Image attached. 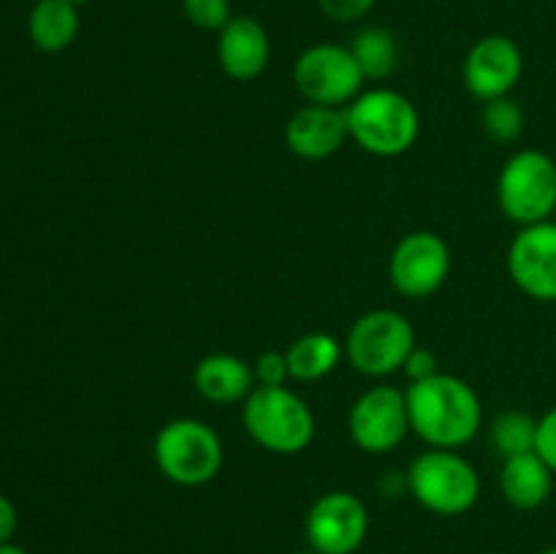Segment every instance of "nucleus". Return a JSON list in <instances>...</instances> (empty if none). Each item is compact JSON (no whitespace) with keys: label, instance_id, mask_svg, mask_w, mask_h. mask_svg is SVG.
Listing matches in <instances>:
<instances>
[{"label":"nucleus","instance_id":"17","mask_svg":"<svg viewBox=\"0 0 556 554\" xmlns=\"http://www.w3.org/2000/svg\"><path fill=\"white\" fill-rule=\"evenodd\" d=\"M554 487V470L532 451V454L503 459L500 489L503 498L519 511H535L548 500Z\"/></svg>","mask_w":556,"mask_h":554},{"label":"nucleus","instance_id":"11","mask_svg":"<svg viewBox=\"0 0 556 554\" xmlns=\"http://www.w3.org/2000/svg\"><path fill=\"white\" fill-rule=\"evenodd\" d=\"M451 275V248L440 234L410 231L396 242L389 259V277L402 297L427 299Z\"/></svg>","mask_w":556,"mask_h":554},{"label":"nucleus","instance_id":"24","mask_svg":"<svg viewBox=\"0 0 556 554\" xmlns=\"http://www.w3.org/2000/svg\"><path fill=\"white\" fill-rule=\"evenodd\" d=\"M253 373L258 386H286V380H291L286 351H264L255 358Z\"/></svg>","mask_w":556,"mask_h":554},{"label":"nucleus","instance_id":"4","mask_svg":"<svg viewBox=\"0 0 556 554\" xmlns=\"http://www.w3.org/2000/svg\"><path fill=\"white\" fill-rule=\"evenodd\" d=\"M157 470L177 487H204L223 467V440L199 418H174L163 424L152 443Z\"/></svg>","mask_w":556,"mask_h":554},{"label":"nucleus","instance_id":"32","mask_svg":"<svg viewBox=\"0 0 556 554\" xmlns=\"http://www.w3.org/2000/svg\"><path fill=\"white\" fill-rule=\"evenodd\" d=\"M71 3H76V5H79V3H87V0H71Z\"/></svg>","mask_w":556,"mask_h":554},{"label":"nucleus","instance_id":"16","mask_svg":"<svg viewBox=\"0 0 556 554\" xmlns=\"http://www.w3.org/2000/svg\"><path fill=\"white\" fill-rule=\"evenodd\" d=\"M193 386L206 402L215 405H233L248 400L255 389L253 364L233 353H210L193 369Z\"/></svg>","mask_w":556,"mask_h":554},{"label":"nucleus","instance_id":"20","mask_svg":"<svg viewBox=\"0 0 556 554\" xmlns=\"http://www.w3.org/2000/svg\"><path fill=\"white\" fill-rule=\"evenodd\" d=\"M351 52L362 68L364 79L380 81L389 79L400 63V47L396 38L386 27H364L353 36Z\"/></svg>","mask_w":556,"mask_h":554},{"label":"nucleus","instance_id":"18","mask_svg":"<svg viewBox=\"0 0 556 554\" xmlns=\"http://www.w3.org/2000/svg\"><path fill=\"white\" fill-rule=\"evenodd\" d=\"M79 9L71 0H38L27 16L30 41L41 52H63L79 36Z\"/></svg>","mask_w":556,"mask_h":554},{"label":"nucleus","instance_id":"27","mask_svg":"<svg viewBox=\"0 0 556 554\" xmlns=\"http://www.w3.org/2000/svg\"><path fill=\"white\" fill-rule=\"evenodd\" d=\"M402 373L407 375V380H410V383H418V380L432 378V375L440 373L438 356H434V353L429 351V348H418L416 345L410 351V356H407V362H405V367H402Z\"/></svg>","mask_w":556,"mask_h":554},{"label":"nucleus","instance_id":"28","mask_svg":"<svg viewBox=\"0 0 556 554\" xmlns=\"http://www.w3.org/2000/svg\"><path fill=\"white\" fill-rule=\"evenodd\" d=\"M16 525H20V516H16L14 503H11L5 494H0V543H5L14 538Z\"/></svg>","mask_w":556,"mask_h":554},{"label":"nucleus","instance_id":"23","mask_svg":"<svg viewBox=\"0 0 556 554\" xmlns=\"http://www.w3.org/2000/svg\"><path fill=\"white\" fill-rule=\"evenodd\" d=\"M182 11L190 25L215 33H220L233 16L228 0H182Z\"/></svg>","mask_w":556,"mask_h":554},{"label":"nucleus","instance_id":"21","mask_svg":"<svg viewBox=\"0 0 556 554\" xmlns=\"http://www.w3.org/2000/svg\"><path fill=\"white\" fill-rule=\"evenodd\" d=\"M538 443V418L525 411H505L492 421V445L503 459L532 454Z\"/></svg>","mask_w":556,"mask_h":554},{"label":"nucleus","instance_id":"22","mask_svg":"<svg viewBox=\"0 0 556 554\" xmlns=\"http://www.w3.org/2000/svg\"><path fill=\"white\" fill-rule=\"evenodd\" d=\"M481 123L489 139L503 141V144H510V141H516L525 134V112H521V106L510 96L483 103Z\"/></svg>","mask_w":556,"mask_h":554},{"label":"nucleus","instance_id":"12","mask_svg":"<svg viewBox=\"0 0 556 554\" xmlns=\"http://www.w3.org/2000/svg\"><path fill=\"white\" fill-rule=\"evenodd\" d=\"M508 275L538 302H556V221L521 226L508 248Z\"/></svg>","mask_w":556,"mask_h":554},{"label":"nucleus","instance_id":"25","mask_svg":"<svg viewBox=\"0 0 556 554\" xmlns=\"http://www.w3.org/2000/svg\"><path fill=\"white\" fill-rule=\"evenodd\" d=\"M535 454L546 462L556 476V405L538 418Z\"/></svg>","mask_w":556,"mask_h":554},{"label":"nucleus","instance_id":"10","mask_svg":"<svg viewBox=\"0 0 556 554\" xmlns=\"http://www.w3.org/2000/svg\"><path fill=\"white\" fill-rule=\"evenodd\" d=\"M369 532V511L353 492H326L309 505L304 536L315 554H353Z\"/></svg>","mask_w":556,"mask_h":554},{"label":"nucleus","instance_id":"1","mask_svg":"<svg viewBox=\"0 0 556 554\" xmlns=\"http://www.w3.org/2000/svg\"><path fill=\"white\" fill-rule=\"evenodd\" d=\"M410 429L429 449H462L483 424L481 396L467 380L438 373L405 391Z\"/></svg>","mask_w":556,"mask_h":554},{"label":"nucleus","instance_id":"13","mask_svg":"<svg viewBox=\"0 0 556 554\" xmlns=\"http://www.w3.org/2000/svg\"><path fill=\"white\" fill-rule=\"evenodd\" d=\"M525 74V54L508 36H483L465 58V87L478 101H494L514 92Z\"/></svg>","mask_w":556,"mask_h":554},{"label":"nucleus","instance_id":"14","mask_svg":"<svg viewBox=\"0 0 556 554\" xmlns=\"http://www.w3.org/2000/svg\"><path fill=\"white\" fill-rule=\"evenodd\" d=\"M351 139L348 134L345 109L340 106H320V103H307L296 109L286 125V144L291 147L293 155L304 161H324L340 152V147Z\"/></svg>","mask_w":556,"mask_h":554},{"label":"nucleus","instance_id":"26","mask_svg":"<svg viewBox=\"0 0 556 554\" xmlns=\"http://www.w3.org/2000/svg\"><path fill=\"white\" fill-rule=\"evenodd\" d=\"M378 0H318L320 11L334 22H356L372 11Z\"/></svg>","mask_w":556,"mask_h":554},{"label":"nucleus","instance_id":"8","mask_svg":"<svg viewBox=\"0 0 556 554\" xmlns=\"http://www.w3.org/2000/svg\"><path fill=\"white\" fill-rule=\"evenodd\" d=\"M364 74L351 47L315 43L293 63V85L307 103L345 109L364 90Z\"/></svg>","mask_w":556,"mask_h":554},{"label":"nucleus","instance_id":"3","mask_svg":"<svg viewBox=\"0 0 556 554\" xmlns=\"http://www.w3.org/2000/svg\"><path fill=\"white\" fill-rule=\"evenodd\" d=\"M242 424L261 449L280 456L302 454L315 440V416L288 386H255L242 407Z\"/></svg>","mask_w":556,"mask_h":554},{"label":"nucleus","instance_id":"7","mask_svg":"<svg viewBox=\"0 0 556 554\" xmlns=\"http://www.w3.org/2000/svg\"><path fill=\"white\" fill-rule=\"evenodd\" d=\"M416 348V329L396 310H369L353 320L345 340V356L353 369L369 378H386L405 367Z\"/></svg>","mask_w":556,"mask_h":554},{"label":"nucleus","instance_id":"19","mask_svg":"<svg viewBox=\"0 0 556 554\" xmlns=\"http://www.w3.org/2000/svg\"><path fill=\"white\" fill-rule=\"evenodd\" d=\"M342 353H345V348L329 331H307V335L296 337L286 348L291 380L313 383V380L326 378V375H331L337 369Z\"/></svg>","mask_w":556,"mask_h":554},{"label":"nucleus","instance_id":"9","mask_svg":"<svg viewBox=\"0 0 556 554\" xmlns=\"http://www.w3.org/2000/svg\"><path fill=\"white\" fill-rule=\"evenodd\" d=\"M348 432L367 454H389L400 449L413 432L405 391L394 386H372L364 391L348 413Z\"/></svg>","mask_w":556,"mask_h":554},{"label":"nucleus","instance_id":"29","mask_svg":"<svg viewBox=\"0 0 556 554\" xmlns=\"http://www.w3.org/2000/svg\"><path fill=\"white\" fill-rule=\"evenodd\" d=\"M0 554H27V552L22 546H16V543L5 541V543H0Z\"/></svg>","mask_w":556,"mask_h":554},{"label":"nucleus","instance_id":"31","mask_svg":"<svg viewBox=\"0 0 556 554\" xmlns=\"http://www.w3.org/2000/svg\"><path fill=\"white\" fill-rule=\"evenodd\" d=\"M293 554H315V552H313V549H307V552H293Z\"/></svg>","mask_w":556,"mask_h":554},{"label":"nucleus","instance_id":"6","mask_svg":"<svg viewBox=\"0 0 556 554\" xmlns=\"http://www.w3.org/2000/svg\"><path fill=\"white\" fill-rule=\"evenodd\" d=\"M497 204L519 226L552 221L556 215V163L541 150H519L497 177Z\"/></svg>","mask_w":556,"mask_h":554},{"label":"nucleus","instance_id":"30","mask_svg":"<svg viewBox=\"0 0 556 554\" xmlns=\"http://www.w3.org/2000/svg\"><path fill=\"white\" fill-rule=\"evenodd\" d=\"M541 554H556V546H552V549H543Z\"/></svg>","mask_w":556,"mask_h":554},{"label":"nucleus","instance_id":"2","mask_svg":"<svg viewBox=\"0 0 556 554\" xmlns=\"http://www.w3.org/2000/svg\"><path fill=\"white\" fill-rule=\"evenodd\" d=\"M345 117L351 139L378 158L405 155L421 134L416 103L391 87L362 90L345 106Z\"/></svg>","mask_w":556,"mask_h":554},{"label":"nucleus","instance_id":"5","mask_svg":"<svg viewBox=\"0 0 556 554\" xmlns=\"http://www.w3.org/2000/svg\"><path fill=\"white\" fill-rule=\"evenodd\" d=\"M407 492L421 508L438 516H462L481 498V476L462 454L429 449L407 470Z\"/></svg>","mask_w":556,"mask_h":554},{"label":"nucleus","instance_id":"15","mask_svg":"<svg viewBox=\"0 0 556 554\" xmlns=\"http://www.w3.org/2000/svg\"><path fill=\"white\" fill-rule=\"evenodd\" d=\"M269 33L253 16H231V22L217 33V63L228 79H258L269 65Z\"/></svg>","mask_w":556,"mask_h":554}]
</instances>
